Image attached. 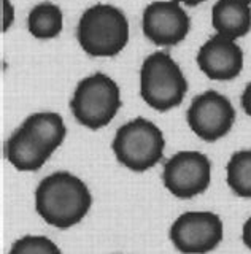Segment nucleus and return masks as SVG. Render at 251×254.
Returning <instances> with one entry per match:
<instances>
[{
  "label": "nucleus",
  "mask_w": 251,
  "mask_h": 254,
  "mask_svg": "<svg viewBox=\"0 0 251 254\" xmlns=\"http://www.w3.org/2000/svg\"><path fill=\"white\" fill-rule=\"evenodd\" d=\"M92 205L88 186L68 172L51 173L35 190V210L46 224L70 229L81 222Z\"/></svg>",
  "instance_id": "obj_1"
},
{
  "label": "nucleus",
  "mask_w": 251,
  "mask_h": 254,
  "mask_svg": "<svg viewBox=\"0 0 251 254\" xmlns=\"http://www.w3.org/2000/svg\"><path fill=\"white\" fill-rule=\"evenodd\" d=\"M76 38L81 50L92 58H113L129 42L127 18L113 5H92L78 21Z\"/></svg>",
  "instance_id": "obj_2"
},
{
  "label": "nucleus",
  "mask_w": 251,
  "mask_h": 254,
  "mask_svg": "<svg viewBox=\"0 0 251 254\" xmlns=\"http://www.w3.org/2000/svg\"><path fill=\"white\" fill-rule=\"evenodd\" d=\"M188 81L178 64L166 51H156L140 68V95L156 111H169L182 105Z\"/></svg>",
  "instance_id": "obj_3"
},
{
  "label": "nucleus",
  "mask_w": 251,
  "mask_h": 254,
  "mask_svg": "<svg viewBox=\"0 0 251 254\" xmlns=\"http://www.w3.org/2000/svg\"><path fill=\"white\" fill-rule=\"evenodd\" d=\"M121 105L120 86L100 71L83 78L76 84L70 100V110L75 119L91 130L108 126Z\"/></svg>",
  "instance_id": "obj_4"
},
{
  "label": "nucleus",
  "mask_w": 251,
  "mask_h": 254,
  "mask_svg": "<svg viewBox=\"0 0 251 254\" xmlns=\"http://www.w3.org/2000/svg\"><path fill=\"white\" fill-rule=\"evenodd\" d=\"M164 133L154 123L138 116L116 130L112 148L121 165L134 172H145L164 156Z\"/></svg>",
  "instance_id": "obj_5"
},
{
  "label": "nucleus",
  "mask_w": 251,
  "mask_h": 254,
  "mask_svg": "<svg viewBox=\"0 0 251 254\" xmlns=\"http://www.w3.org/2000/svg\"><path fill=\"white\" fill-rule=\"evenodd\" d=\"M223 221L211 211H186L170 227V240L183 254H207L223 242Z\"/></svg>",
  "instance_id": "obj_6"
},
{
  "label": "nucleus",
  "mask_w": 251,
  "mask_h": 254,
  "mask_svg": "<svg viewBox=\"0 0 251 254\" xmlns=\"http://www.w3.org/2000/svg\"><path fill=\"white\" fill-rule=\"evenodd\" d=\"M162 181L175 197L192 198L208 189L211 162L199 151H180L164 165Z\"/></svg>",
  "instance_id": "obj_7"
},
{
  "label": "nucleus",
  "mask_w": 251,
  "mask_h": 254,
  "mask_svg": "<svg viewBox=\"0 0 251 254\" xmlns=\"http://www.w3.org/2000/svg\"><path fill=\"white\" fill-rule=\"evenodd\" d=\"M186 119L200 140L218 141L231 132L235 123V110L226 95L210 89L192 99Z\"/></svg>",
  "instance_id": "obj_8"
},
{
  "label": "nucleus",
  "mask_w": 251,
  "mask_h": 254,
  "mask_svg": "<svg viewBox=\"0 0 251 254\" xmlns=\"http://www.w3.org/2000/svg\"><path fill=\"white\" fill-rule=\"evenodd\" d=\"M142 27L156 46H175L189 34L191 19L177 0H156L143 10Z\"/></svg>",
  "instance_id": "obj_9"
},
{
  "label": "nucleus",
  "mask_w": 251,
  "mask_h": 254,
  "mask_svg": "<svg viewBox=\"0 0 251 254\" xmlns=\"http://www.w3.org/2000/svg\"><path fill=\"white\" fill-rule=\"evenodd\" d=\"M195 61L210 79L229 81L243 68V51L235 40L216 34L200 46Z\"/></svg>",
  "instance_id": "obj_10"
},
{
  "label": "nucleus",
  "mask_w": 251,
  "mask_h": 254,
  "mask_svg": "<svg viewBox=\"0 0 251 254\" xmlns=\"http://www.w3.org/2000/svg\"><path fill=\"white\" fill-rule=\"evenodd\" d=\"M216 34L237 40L251 30V6L247 0H218L211 10Z\"/></svg>",
  "instance_id": "obj_11"
},
{
  "label": "nucleus",
  "mask_w": 251,
  "mask_h": 254,
  "mask_svg": "<svg viewBox=\"0 0 251 254\" xmlns=\"http://www.w3.org/2000/svg\"><path fill=\"white\" fill-rule=\"evenodd\" d=\"M3 153L6 161L21 172L40 170L51 157L21 126L5 141Z\"/></svg>",
  "instance_id": "obj_12"
},
{
  "label": "nucleus",
  "mask_w": 251,
  "mask_h": 254,
  "mask_svg": "<svg viewBox=\"0 0 251 254\" xmlns=\"http://www.w3.org/2000/svg\"><path fill=\"white\" fill-rule=\"evenodd\" d=\"M30 137H32L38 145H40L46 153L53 154L67 135V127L64 119L58 113H34L24 119L21 124Z\"/></svg>",
  "instance_id": "obj_13"
},
{
  "label": "nucleus",
  "mask_w": 251,
  "mask_h": 254,
  "mask_svg": "<svg viewBox=\"0 0 251 254\" xmlns=\"http://www.w3.org/2000/svg\"><path fill=\"white\" fill-rule=\"evenodd\" d=\"M62 10L53 2H42L35 5L27 16V29L30 35L38 40L56 38L62 32Z\"/></svg>",
  "instance_id": "obj_14"
},
{
  "label": "nucleus",
  "mask_w": 251,
  "mask_h": 254,
  "mask_svg": "<svg viewBox=\"0 0 251 254\" xmlns=\"http://www.w3.org/2000/svg\"><path fill=\"white\" fill-rule=\"evenodd\" d=\"M227 185L239 197L251 198V149L234 153L226 167Z\"/></svg>",
  "instance_id": "obj_15"
},
{
  "label": "nucleus",
  "mask_w": 251,
  "mask_h": 254,
  "mask_svg": "<svg viewBox=\"0 0 251 254\" xmlns=\"http://www.w3.org/2000/svg\"><path fill=\"white\" fill-rule=\"evenodd\" d=\"M8 254H61V250L48 237L26 235L11 245Z\"/></svg>",
  "instance_id": "obj_16"
},
{
  "label": "nucleus",
  "mask_w": 251,
  "mask_h": 254,
  "mask_svg": "<svg viewBox=\"0 0 251 254\" xmlns=\"http://www.w3.org/2000/svg\"><path fill=\"white\" fill-rule=\"evenodd\" d=\"M2 32H5L11 26L14 19V10L10 0H2Z\"/></svg>",
  "instance_id": "obj_17"
},
{
  "label": "nucleus",
  "mask_w": 251,
  "mask_h": 254,
  "mask_svg": "<svg viewBox=\"0 0 251 254\" xmlns=\"http://www.w3.org/2000/svg\"><path fill=\"white\" fill-rule=\"evenodd\" d=\"M240 102H242V108L245 110V113L251 118V83H248L245 89H243Z\"/></svg>",
  "instance_id": "obj_18"
},
{
  "label": "nucleus",
  "mask_w": 251,
  "mask_h": 254,
  "mask_svg": "<svg viewBox=\"0 0 251 254\" xmlns=\"http://www.w3.org/2000/svg\"><path fill=\"white\" fill-rule=\"evenodd\" d=\"M242 240H243V243H245L247 248H250V250H251V216L245 221V224H243Z\"/></svg>",
  "instance_id": "obj_19"
},
{
  "label": "nucleus",
  "mask_w": 251,
  "mask_h": 254,
  "mask_svg": "<svg viewBox=\"0 0 251 254\" xmlns=\"http://www.w3.org/2000/svg\"><path fill=\"white\" fill-rule=\"evenodd\" d=\"M178 3H185L188 6H195V5H199V3H203L205 0H177Z\"/></svg>",
  "instance_id": "obj_20"
},
{
  "label": "nucleus",
  "mask_w": 251,
  "mask_h": 254,
  "mask_svg": "<svg viewBox=\"0 0 251 254\" xmlns=\"http://www.w3.org/2000/svg\"><path fill=\"white\" fill-rule=\"evenodd\" d=\"M247 2H248V3H251V0H247Z\"/></svg>",
  "instance_id": "obj_21"
}]
</instances>
